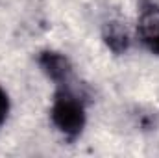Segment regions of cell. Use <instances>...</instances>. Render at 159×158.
Returning <instances> with one entry per match:
<instances>
[{
    "label": "cell",
    "mask_w": 159,
    "mask_h": 158,
    "mask_svg": "<svg viewBox=\"0 0 159 158\" xmlns=\"http://www.w3.org/2000/svg\"><path fill=\"white\" fill-rule=\"evenodd\" d=\"M52 125L69 140H76L85 128V104L69 86H59L50 106Z\"/></svg>",
    "instance_id": "obj_1"
},
{
    "label": "cell",
    "mask_w": 159,
    "mask_h": 158,
    "mask_svg": "<svg viewBox=\"0 0 159 158\" xmlns=\"http://www.w3.org/2000/svg\"><path fill=\"white\" fill-rule=\"evenodd\" d=\"M137 34L141 43L154 54L159 56V6L156 2L144 0L139 9Z\"/></svg>",
    "instance_id": "obj_2"
},
{
    "label": "cell",
    "mask_w": 159,
    "mask_h": 158,
    "mask_svg": "<svg viewBox=\"0 0 159 158\" xmlns=\"http://www.w3.org/2000/svg\"><path fill=\"white\" fill-rule=\"evenodd\" d=\"M41 71L57 86H67L69 80L72 77V63L70 60L56 50H43L37 56Z\"/></svg>",
    "instance_id": "obj_3"
},
{
    "label": "cell",
    "mask_w": 159,
    "mask_h": 158,
    "mask_svg": "<svg viewBox=\"0 0 159 158\" xmlns=\"http://www.w3.org/2000/svg\"><path fill=\"white\" fill-rule=\"evenodd\" d=\"M104 39L107 43V47H109L113 52H117V54L126 52V50L129 48V43H131L126 26L120 24V22H107V24H106Z\"/></svg>",
    "instance_id": "obj_4"
},
{
    "label": "cell",
    "mask_w": 159,
    "mask_h": 158,
    "mask_svg": "<svg viewBox=\"0 0 159 158\" xmlns=\"http://www.w3.org/2000/svg\"><path fill=\"white\" fill-rule=\"evenodd\" d=\"M9 95L6 93V89L0 86V126L6 123V119L9 116Z\"/></svg>",
    "instance_id": "obj_5"
}]
</instances>
